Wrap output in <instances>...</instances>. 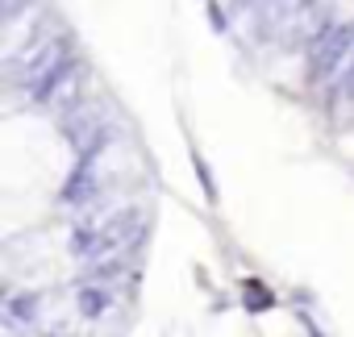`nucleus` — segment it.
Segmentation results:
<instances>
[{
	"mask_svg": "<svg viewBox=\"0 0 354 337\" xmlns=\"http://www.w3.org/2000/svg\"><path fill=\"white\" fill-rule=\"evenodd\" d=\"M346 46H350V30H342V26H337V30H329V34L317 42V55H313V59H317V71L337 67V63H342V55H346Z\"/></svg>",
	"mask_w": 354,
	"mask_h": 337,
	"instance_id": "obj_1",
	"label": "nucleus"
},
{
	"mask_svg": "<svg viewBox=\"0 0 354 337\" xmlns=\"http://www.w3.org/2000/svg\"><path fill=\"white\" fill-rule=\"evenodd\" d=\"M104 304H109V296H104L100 287H84V291H80V312H84V316H100Z\"/></svg>",
	"mask_w": 354,
	"mask_h": 337,
	"instance_id": "obj_2",
	"label": "nucleus"
},
{
	"mask_svg": "<svg viewBox=\"0 0 354 337\" xmlns=\"http://www.w3.org/2000/svg\"><path fill=\"white\" fill-rule=\"evenodd\" d=\"M34 312H38V296H17L9 304V316L13 320H34Z\"/></svg>",
	"mask_w": 354,
	"mask_h": 337,
	"instance_id": "obj_3",
	"label": "nucleus"
},
{
	"mask_svg": "<svg viewBox=\"0 0 354 337\" xmlns=\"http://www.w3.org/2000/svg\"><path fill=\"white\" fill-rule=\"evenodd\" d=\"M271 304V291H259V283L250 279L246 283V308H267Z\"/></svg>",
	"mask_w": 354,
	"mask_h": 337,
	"instance_id": "obj_4",
	"label": "nucleus"
}]
</instances>
